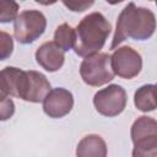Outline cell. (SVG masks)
Returning <instances> with one entry per match:
<instances>
[{
	"label": "cell",
	"mask_w": 157,
	"mask_h": 157,
	"mask_svg": "<svg viewBox=\"0 0 157 157\" xmlns=\"http://www.w3.org/2000/svg\"><path fill=\"white\" fill-rule=\"evenodd\" d=\"M156 28L155 13L150 9L137 7L134 2H129L120 12L117 21V29L110 44V49H115L126 38L137 40L148 39Z\"/></svg>",
	"instance_id": "6da1fadb"
},
{
	"label": "cell",
	"mask_w": 157,
	"mask_h": 157,
	"mask_svg": "<svg viewBox=\"0 0 157 157\" xmlns=\"http://www.w3.org/2000/svg\"><path fill=\"white\" fill-rule=\"evenodd\" d=\"M110 29V23L101 12L85 16L75 29V53L85 58L98 53L105 44Z\"/></svg>",
	"instance_id": "7a4b0ae2"
},
{
	"label": "cell",
	"mask_w": 157,
	"mask_h": 157,
	"mask_svg": "<svg viewBox=\"0 0 157 157\" xmlns=\"http://www.w3.org/2000/svg\"><path fill=\"white\" fill-rule=\"evenodd\" d=\"M80 74L85 83L98 87L114 78L110 66V56L107 53H96L86 56L80 66Z\"/></svg>",
	"instance_id": "3957f363"
},
{
	"label": "cell",
	"mask_w": 157,
	"mask_h": 157,
	"mask_svg": "<svg viewBox=\"0 0 157 157\" xmlns=\"http://www.w3.org/2000/svg\"><path fill=\"white\" fill-rule=\"evenodd\" d=\"M45 16L37 10H25L17 15L13 23V36L21 44H29L45 31Z\"/></svg>",
	"instance_id": "277c9868"
},
{
	"label": "cell",
	"mask_w": 157,
	"mask_h": 157,
	"mask_svg": "<svg viewBox=\"0 0 157 157\" xmlns=\"http://www.w3.org/2000/svg\"><path fill=\"white\" fill-rule=\"evenodd\" d=\"M126 92L119 85H109L99 90L93 97L96 110L104 117L119 115L126 107Z\"/></svg>",
	"instance_id": "5b68a950"
},
{
	"label": "cell",
	"mask_w": 157,
	"mask_h": 157,
	"mask_svg": "<svg viewBox=\"0 0 157 157\" xmlns=\"http://www.w3.org/2000/svg\"><path fill=\"white\" fill-rule=\"evenodd\" d=\"M49 91L50 83L43 74L33 70L22 71L17 88L18 98L32 103H39L43 102Z\"/></svg>",
	"instance_id": "8992f818"
},
{
	"label": "cell",
	"mask_w": 157,
	"mask_h": 157,
	"mask_svg": "<svg viewBox=\"0 0 157 157\" xmlns=\"http://www.w3.org/2000/svg\"><path fill=\"white\" fill-rule=\"evenodd\" d=\"M110 66L114 75L121 78H134L142 67L141 55L131 47L118 48L110 56Z\"/></svg>",
	"instance_id": "52a82bcc"
},
{
	"label": "cell",
	"mask_w": 157,
	"mask_h": 157,
	"mask_svg": "<svg viewBox=\"0 0 157 157\" xmlns=\"http://www.w3.org/2000/svg\"><path fill=\"white\" fill-rule=\"evenodd\" d=\"M74 107L72 93L63 87L53 88L43 99V110L49 118H63Z\"/></svg>",
	"instance_id": "ba28073f"
},
{
	"label": "cell",
	"mask_w": 157,
	"mask_h": 157,
	"mask_svg": "<svg viewBox=\"0 0 157 157\" xmlns=\"http://www.w3.org/2000/svg\"><path fill=\"white\" fill-rule=\"evenodd\" d=\"M36 60L44 70L49 72L58 71L65 60L64 50L60 49L54 42H45L36 52Z\"/></svg>",
	"instance_id": "9c48e42d"
},
{
	"label": "cell",
	"mask_w": 157,
	"mask_h": 157,
	"mask_svg": "<svg viewBox=\"0 0 157 157\" xmlns=\"http://www.w3.org/2000/svg\"><path fill=\"white\" fill-rule=\"evenodd\" d=\"M76 157H107L105 141L99 135L85 136L76 147Z\"/></svg>",
	"instance_id": "30bf717a"
},
{
	"label": "cell",
	"mask_w": 157,
	"mask_h": 157,
	"mask_svg": "<svg viewBox=\"0 0 157 157\" xmlns=\"http://www.w3.org/2000/svg\"><path fill=\"white\" fill-rule=\"evenodd\" d=\"M22 71L23 70L13 66H6L0 71V88L6 96L10 94L17 97V88Z\"/></svg>",
	"instance_id": "8fae6325"
},
{
	"label": "cell",
	"mask_w": 157,
	"mask_h": 157,
	"mask_svg": "<svg viewBox=\"0 0 157 157\" xmlns=\"http://www.w3.org/2000/svg\"><path fill=\"white\" fill-rule=\"evenodd\" d=\"M134 103L141 112H152L156 109V87L155 85H145L135 92Z\"/></svg>",
	"instance_id": "7c38bea8"
},
{
	"label": "cell",
	"mask_w": 157,
	"mask_h": 157,
	"mask_svg": "<svg viewBox=\"0 0 157 157\" xmlns=\"http://www.w3.org/2000/svg\"><path fill=\"white\" fill-rule=\"evenodd\" d=\"M151 135H157V123L151 117H140L131 126V140L132 142Z\"/></svg>",
	"instance_id": "4fadbf2b"
},
{
	"label": "cell",
	"mask_w": 157,
	"mask_h": 157,
	"mask_svg": "<svg viewBox=\"0 0 157 157\" xmlns=\"http://www.w3.org/2000/svg\"><path fill=\"white\" fill-rule=\"evenodd\" d=\"M132 157H157V135L134 141Z\"/></svg>",
	"instance_id": "5bb4252c"
},
{
	"label": "cell",
	"mask_w": 157,
	"mask_h": 157,
	"mask_svg": "<svg viewBox=\"0 0 157 157\" xmlns=\"http://www.w3.org/2000/svg\"><path fill=\"white\" fill-rule=\"evenodd\" d=\"M54 43L64 52L70 50L71 48H74L75 44V29L67 23L60 25L55 29Z\"/></svg>",
	"instance_id": "9a60e30c"
},
{
	"label": "cell",
	"mask_w": 157,
	"mask_h": 157,
	"mask_svg": "<svg viewBox=\"0 0 157 157\" xmlns=\"http://www.w3.org/2000/svg\"><path fill=\"white\" fill-rule=\"evenodd\" d=\"M18 12V4L15 1L0 0V23L15 21Z\"/></svg>",
	"instance_id": "2e32d148"
},
{
	"label": "cell",
	"mask_w": 157,
	"mask_h": 157,
	"mask_svg": "<svg viewBox=\"0 0 157 157\" xmlns=\"http://www.w3.org/2000/svg\"><path fill=\"white\" fill-rule=\"evenodd\" d=\"M13 50V40L12 37L4 31H0V60H5L10 58Z\"/></svg>",
	"instance_id": "e0dca14e"
},
{
	"label": "cell",
	"mask_w": 157,
	"mask_h": 157,
	"mask_svg": "<svg viewBox=\"0 0 157 157\" xmlns=\"http://www.w3.org/2000/svg\"><path fill=\"white\" fill-rule=\"evenodd\" d=\"M15 113V104L11 98H0V121L10 119Z\"/></svg>",
	"instance_id": "ac0fdd59"
},
{
	"label": "cell",
	"mask_w": 157,
	"mask_h": 157,
	"mask_svg": "<svg viewBox=\"0 0 157 157\" xmlns=\"http://www.w3.org/2000/svg\"><path fill=\"white\" fill-rule=\"evenodd\" d=\"M63 4L69 7L71 11H75V12H81V11H85L87 7L92 6L93 5V1H85V2H77V1H63Z\"/></svg>",
	"instance_id": "d6986e66"
},
{
	"label": "cell",
	"mask_w": 157,
	"mask_h": 157,
	"mask_svg": "<svg viewBox=\"0 0 157 157\" xmlns=\"http://www.w3.org/2000/svg\"><path fill=\"white\" fill-rule=\"evenodd\" d=\"M6 97H7V96H6V94L2 92V90L0 88V98H6Z\"/></svg>",
	"instance_id": "ffe728a7"
}]
</instances>
